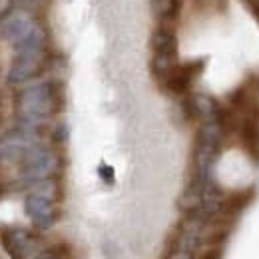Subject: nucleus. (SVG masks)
Segmentation results:
<instances>
[{
	"label": "nucleus",
	"instance_id": "2",
	"mask_svg": "<svg viewBox=\"0 0 259 259\" xmlns=\"http://www.w3.org/2000/svg\"><path fill=\"white\" fill-rule=\"evenodd\" d=\"M32 30H34L32 20L26 14H12L2 24V36L8 38L12 44H20Z\"/></svg>",
	"mask_w": 259,
	"mask_h": 259
},
{
	"label": "nucleus",
	"instance_id": "5",
	"mask_svg": "<svg viewBox=\"0 0 259 259\" xmlns=\"http://www.w3.org/2000/svg\"><path fill=\"white\" fill-rule=\"evenodd\" d=\"M24 209L26 213L36 220V218H42V215H48V213H54V207H52V199L46 197V195L32 194L26 197L24 201Z\"/></svg>",
	"mask_w": 259,
	"mask_h": 259
},
{
	"label": "nucleus",
	"instance_id": "3",
	"mask_svg": "<svg viewBox=\"0 0 259 259\" xmlns=\"http://www.w3.org/2000/svg\"><path fill=\"white\" fill-rule=\"evenodd\" d=\"M152 50L162 56H178V38L171 26H160L152 34Z\"/></svg>",
	"mask_w": 259,
	"mask_h": 259
},
{
	"label": "nucleus",
	"instance_id": "4",
	"mask_svg": "<svg viewBox=\"0 0 259 259\" xmlns=\"http://www.w3.org/2000/svg\"><path fill=\"white\" fill-rule=\"evenodd\" d=\"M152 8H154L156 18L163 26H169L178 20L182 4H180V0H152Z\"/></svg>",
	"mask_w": 259,
	"mask_h": 259
},
{
	"label": "nucleus",
	"instance_id": "6",
	"mask_svg": "<svg viewBox=\"0 0 259 259\" xmlns=\"http://www.w3.org/2000/svg\"><path fill=\"white\" fill-rule=\"evenodd\" d=\"M165 259H195V253L188 249H167Z\"/></svg>",
	"mask_w": 259,
	"mask_h": 259
},
{
	"label": "nucleus",
	"instance_id": "1",
	"mask_svg": "<svg viewBox=\"0 0 259 259\" xmlns=\"http://www.w3.org/2000/svg\"><path fill=\"white\" fill-rule=\"evenodd\" d=\"M203 66H205V60H192L186 64H178L171 70V74L162 82L163 88L169 94L186 96L190 92V88L194 86L195 78L203 72Z\"/></svg>",
	"mask_w": 259,
	"mask_h": 259
}]
</instances>
